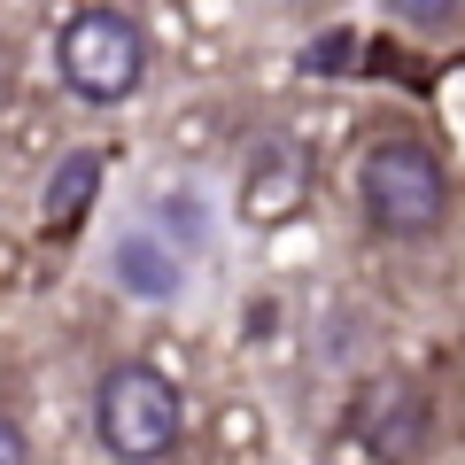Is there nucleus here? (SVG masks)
Returning a JSON list of instances; mask_svg holds the SVG:
<instances>
[{
  "label": "nucleus",
  "mask_w": 465,
  "mask_h": 465,
  "mask_svg": "<svg viewBox=\"0 0 465 465\" xmlns=\"http://www.w3.org/2000/svg\"><path fill=\"white\" fill-rule=\"evenodd\" d=\"M54 63H63V85L78 101L116 109V101H133L140 78H148V32L124 8H78L54 32Z\"/></svg>",
  "instance_id": "obj_3"
},
{
  "label": "nucleus",
  "mask_w": 465,
  "mask_h": 465,
  "mask_svg": "<svg viewBox=\"0 0 465 465\" xmlns=\"http://www.w3.org/2000/svg\"><path fill=\"white\" fill-rule=\"evenodd\" d=\"M357 210L381 241H419V232H442L450 217V171L427 140L396 133V140H372L365 163H357Z\"/></svg>",
  "instance_id": "obj_1"
},
{
  "label": "nucleus",
  "mask_w": 465,
  "mask_h": 465,
  "mask_svg": "<svg viewBox=\"0 0 465 465\" xmlns=\"http://www.w3.org/2000/svg\"><path fill=\"white\" fill-rule=\"evenodd\" d=\"M388 16H396L403 32H458L465 0H388Z\"/></svg>",
  "instance_id": "obj_9"
},
{
  "label": "nucleus",
  "mask_w": 465,
  "mask_h": 465,
  "mask_svg": "<svg viewBox=\"0 0 465 465\" xmlns=\"http://www.w3.org/2000/svg\"><path fill=\"white\" fill-rule=\"evenodd\" d=\"M0 465H32V434H24L8 411H0Z\"/></svg>",
  "instance_id": "obj_10"
},
{
  "label": "nucleus",
  "mask_w": 465,
  "mask_h": 465,
  "mask_svg": "<svg viewBox=\"0 0 465 465\" xmlns=\"http://www.w3.org/2000/svg\"><path fill=\"white\" fill-rule=\"evenodd\" d=\"M101 179H109V148H70L63 163L47 171V186H39V232H47V241H70V232L94 217Z\"/></svg>",
  "instance_id": "obj_6"
},
{
  "label": "nucleus",
  "mask_w": 465,
  "mask_h": 465,
  "mask_svg": "<svg viewBox=\"0 0 465 465\" xmlns=\"http://www.w3.org/2000/svg\"><path fill=\"white\" fill-rule=\"evenodd\" d=\"M365 63V47H357V32H318L311 47H302V70L311 78H341V70Z\"/></svg>",
  "instance_id": "obj_8"
},
{
  "label": "nucleus",
  "mask_w": 465,
  "mask_h": 465,
  "mask_svg": "<svg viewBox=\"0 0 465 465\" xmlns=\"http://www.w3.org/2000/svg\"><path fill=\"white\" fill-rule=\"evenodd\" d=\"M186 434V396L155 365H109L94 388V442L116 465H163Z\"/></svg>",
  "instance_id": "obj_2"
},
{
  "label": "nucleus",
  "mask_w": 465,
  "mask_h": 465,
  "mask_svg": "<svg viewBox=\"0 0 465 465\" xmlns=\"http://www.w3.org/2000/svg\"><path fill=\"white\" fill-rule=\"evenodd\" d=\"M349 434H357V450H365L372 465H419L434 442V403L419 381H372L357 388V411H349Z\"/></svg>",
  "instance_id": "obj_4"
},
{
  "label": "nucleus",
  "mask_w": 465,
  "mask_h": 465,
  "mask_svg": "<svg viewBox=\"0 0 465 465\" xmlns=\"http://www.w3.org/2000/svg\"><path fill=\"white\" fill-rule=\"evenodd\" d=\"M109 264H116V280L133 287L140 302H163V295H179V256H171V249H155L148 232L116 241V256H109Z\"/></svg>",
  "instance_id": "obj_7"
},
{
  "label": "nucleus",
  "mask_w": 465,
  "mask_h": 465,
  "mask_svg": "<svg viewBox=\"0 0 465 465\" xmlns=\"http://www.w3.org/2000/svg\"><path fill=\"white\" fill-rule=\"evenodd\" d=\"M302 194H311V155L280 133L256 140V155L241 163V217L249 225H287L302 210Z\"/></svg>",
  "instance_id": "obj_5"
}]
</instances>
